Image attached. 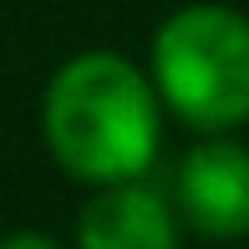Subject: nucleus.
<instances>
[{
  "label": "nucleus",
  "instance_id": "nucleus-5",
  "mask_svg": "<svg viewBox=\"0 0 249 249\" xmlns=\"http://www.w3.org/2000/svg\"><path fill=\"white\" fill-rule=\"evenodd\" d=\"M0 249H61L51 239V234H36V229H16V234H5L0 239Z\"/></svg>",
  "mask_w": 249,
  "mask_h": 249
},
{
  "label": "nucleus",
  "instance_id": "nucleus-2",
  "mask_svg": "<svg viewBox=\"0 0 249 249\" xmlns=\"http://www.w3.org/2000/svg\"><path fill=\"white\" fill-rule=\"evenodd\" d=\"M153 87L188 127L249 122V20L229 5H183L153 36Z\"/></svg>",
  "mask_w": 249,
  "mask_h": 249
},
{
  "label": "nucleus",
  "instance_id": "nucleus-4",
  "mask_svg": "<svg viewBox=\"0 0 249 249\" xmlns=\"http://www.w3.org/2000/svg\"><path fill=\"white\" fill-rule=\"evenodd\" d=\"M76 249H178V219L153 188L117 183L82 209Z\"/></svg>",
  "mask_w": 249,
  "mask_h": 249
},
{
  "label": "nucleus",
  "instance_id": "nucleus-3",
  "mask_svg": "<svg viewBox=\"0 0 249 249\" xmlns=\"http://www.w3.org/2000/svg\"><path fill=\"white\" fill-rule=\"evenodd\" d=\"M178 209L203 239L249 234V148L229 138L198 142L178 168Z\"/></svg>",
  "mask_w": 249,
  "mask_h": 249
},
{
  "label": "nucleus",
  "instance_id": "nucleus-1",
  "mask_svg": "<svg viewBox=\"0 0 249 249\" xmlns=\"http://www.w3.org/2000/svg\"><path fill=\"white\" fill-rule=\"evenodd\" d=\"M41 122L56 163L97 188L138 183L158 153L153 82L112 51L71 56L46 87Z\"/></svg>",
  "mask_w": 249,
  "mask_h": 249
}]
</instances>
